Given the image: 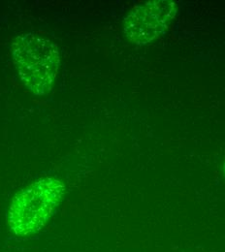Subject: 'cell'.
<instances>
[{"label": "cell", "mask_w": 225, "mask_h": 252, "mask_svg": "<svg viewBox=\"0 0 225 252\" xmlns=\"http://www.w3.org/2000/svg\"><path fill=\"white\" fill-rule=\"evenodd\" d=\"M65 194V185L59 179L47 177L19 192L9 207L8 225L17 237L38 233L53 217Z\"/></svg>", "instance_id": "1"}, {"label": "cell", "mask_w": 225, "mask_h": 252, "mask_svg": "<svg viewBox=\"0 0 225 252\" xmlns=\"http://www.w3.org/2000/svg\"><path fill=\"white\" fill-rule=\"evenodd\" d=\"M12 57L20 79L33 94L52 92L61 65L55 43L37 33H26L14 40Z\"/></svg>", "instance_id": "2"}, {"label": "cell", "mask_w": 225, "mask_h": 252, "mask_svg": "<svg viewBox=\"0 0 225 252\" xmlns=\"http://www.w3.org/2000/svg\"><path fill=\"white\" fill-rule=\"evenodd\" d=\"M177 11V3L170 0H152L137 5L125 20V34L136 45L149 44L166 32Z\"/></svg>", "instance_id": "3"}, {"label": "cell", "mask_w": 225, "mask_h": 252, "mask_svg": "<svg viewBox=\"0 0 225 252\" xmlns=\"http://www.w3.org/2000/svg\"><path fill=\"white\" fill-rule=\"evenodd\" d=\"M224 175H225V163H224Z\"/></svg>", "instance_id": "4"}]
</instances>
